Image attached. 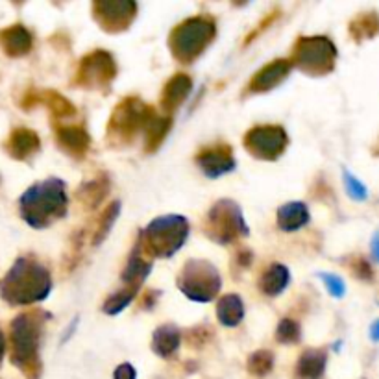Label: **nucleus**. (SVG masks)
<instances>
[{"instance_id": "13", "label": "nucleus", "mask_w": 379, "mask_h": 379, "mask_svg": "<svg viewBox=\"0 0 379 379\" xmlns=\"http://www.w3.org/2000/svg\"><path fill=\"white\" fill-rule=\"evenodd\" d=\"M196 163L202 169V172L209 178H218L222 174L232 172L235 169V158H233L232 148L228 144L204 148L196 156Z\"/></svg>"}, {"instance_id": "12", "label": "nucleus", "mask_w": 379, "mask_h": 379, "mask_svg": "<svg viewBox=\"0 0 379 379\" xmlns=\"http://www.w3.org/2000/svg\"><path fill=\"white\" fill-rule=\"evenodd\" d=\"M138 6L135 2H95L93 13L105 32H124L132 24Z\"/></svg>"}, {"instance_id": "41", "label": "nucleus", "mask_w": 379, "mask_h": 379, "mask_svg": "<svg viewBox=\"0 0 379 379\" xmlns=\"http://www.w3.org/2000/svg\"><path fill=\"white\" fill-rule=\"evenodd\" d=\"M4 352H6V339H4V333H2V329H0V363H2Z\"/></svg>"}, {"instance_id": "33", "label": "nucleus", "mask_w": 379, "mask_h": 379, "mask_svg": "<svg viewBox=\"0 0 379 379\" xmlns=\"http://www.w3.org/2000/svg\"><path fill=\"white\" fill-rule=\"evenodd\" d=\"M344 184H346L348 195L352 196L353 200H366V198H369L366 187H364L353 174L348 172V170H344Z\"/></svg>"}, {"instance_id": "8", "label": "nucleus", "mask_w": 379, "mask_h": 379, "mask_svg": "<svg viewBox=\"0 0 379 379\" xmlns=\"http://www.w3.org/2000/svg\"><path fill=\"white\" fill-rule=\"evenodd\" d=\"M178 287L189 300L211 302L222 287L221 274L209 261L191 259L178 276Z\"/></svg>"}, {"instance_id": "32", "label": "nucleus", "mask_w": 379, "mask_h": 379, "mask_svg": "<svg viewBox=\"0 0 379 379\" xmlns=\"http://www.w3.org/2000/svg\"><path fill=\"white\" fill-rule=\"evenodd\" d=\"M276 339H278L281 344L300 343L302 329H300V326H298V322L290 320V318H283V320L278 324V329H276Z\"/></svg>"}, {"instance_id": "11", "label": "nucleus", "mask_w": 379, "mask_h": 379, "mask_svg": "<svg viewBox=\"0 0 379 379\" xmlns=\"http://www.w3.org/2000/svg\"><path fill=\"white\" fill-rule=\"evenodd\" d=\"M117 76V64L113 56L105 50H93L80 61L76 84L82 87H104Z\"/></svg>"}, {"instance_id": "7", "label": "nucleus", "mask_w": 379, "mask_h": 379, "mask_svg": "<svg viewBox=\"0 0 379 379\" xmlns=\"http://www.w3.org/2000/svg\"><path fill=\"white\" fill-rule=\"evenodd\" d=\"M335 61H337L335 45L327 37L313 36L300 37L296 41L290 64L311 76H324L335 69Z\"/></svg>"}, {"instance_id": "37", "label": "nucleus", "mask_w": 379, "mask_h": 379, "mask_svg": "<svg viewBox=\"0 0 379 379\" xmlns=\"http://www.w3.org/2000/svg\"><path fill=\"white\" fill-rule=\"evenodd\" d=\"M237 261L241 269L250 267V263H252V253H250V250H241V252L237 253Z\"/></svg>"}, {"instance_id": "16", "label": "nucleus", "mask_w": 379, "mask_h": 379, "mask_svg": "<svg viewBox=\"0 0 379 379\" xmlns=\"http://www.w3.org/2000/svg\"><path fill=\"white\" fill-rule=\"evenodd\" d=\"M6 148H8V154H10L11 158L19 159V161H24V159L32 158L34 154L39 152L41 141H39V135H37L34 130L17 128V130L11 132Z\"/></svg>"}, {"instance_id": "3", "label": "nucleus", "mask_w": 379, "mask_h": 379, "mask_svg": "<svg viewBox=\"0 0 379 379\" xmlns=\"http://www.w3.org/2000/svg\"><path fill=\"white\" fill-rule=\"evenodd\" d=\"M47 318L48 315H45L43 311H27L15 316L11 322V363L19 366L30 379H37L41 372L39 344Z\"/></svg>"}, {"instance_id": "9", "label": "nucleus", "mask_w": 379, "mask_h": 379, "mask_svg": "<svg viewBox=\"0 0 379 379\" xmlns=\"http://www.w3.org/2000/svg\"><path fill=\"white\" fill-rule=\"evenodd\" d=\"M206 233L215 242L230 244L248 235V226L244 224L239 206L232 200H218L211 207L206 222Z\"/></svg>"}, {"instance_id": "31", "label": "nucleus", "mask_w": 379, "mask_h": 379, "mask_svg": "<svg viewBox=\"0 0 379 379\" xmlns=\"http://www.w3.org/2000/svg\"><path fill=\"white\" fill-rule=\"evenodd\" d=\"M274 366V355L269 350H259V352L252 353L248 359V370L258 378H263L272 370Z\"/></svg>"}, {"instance_id": "40", "label": "nucleus", "mask_w": 379, "mask_h": 379, "mask_svg": "<svg viewBox=\"0 0 379 379\" xmlns=\"http://www.w3.org/2000/svg\"><path fill=\"white\" fill-rule=\"evenodd\" d=\"M370 337H372V341H376V343L379 341V320H376L374 324H372V327H370Z\"/></svg>"}, {"instance_id": "29", "label": "nucleus", "mask_w": 379, "mask_h": 379, "mask_svg": "<svg viewBox=\"0 0 379 379\" xmlns=\"http://www.w3.org/2000/svg\"><path fill=\"white\" fill-rule=\"evenodd\" d=\"M119 213H121V202H113V204L102 213L95 235H93V244H95V246H98L101 242H104V239L110 235L111 228L115 224Z\"/></svg>"}, {"instance_id": "20", "label": "nucleus", "mask_w": 379, "mask_h": 379, "mask_svg": "<svg viewBox=\"0 0 379 379\" xmlns=\"http://www.w3.org/2000/svg\"><path fill=\"white\" fill-rule=\"evenodd\" d=\"M150 270H152V261H150L147 253L142 252L141 246L135 244L132 255L128 259L126 269L122 272V281H124L126 287H138V289H141L142 281L150 274Z\"/></svg>"}, {"instance_id": "1", "label": "nucleus", "mask_w": 379, "mask_h": 379, "mask_svg": "<svg viewBox=\"0 0 379 379\" xmlns=\"http://www.w3.org/2000/svg\"><path fill=\"white\" fill-rule=\"evenodd\" d=\"M52 290L47 267L32 255L19 258L0 281V296L11 306H30L45 300Z\"/></svg>"}, {"instance_id": "27", "label": "nucleus", "mask_w": 379, "mask_h": 379, "mask_svg": "<svg viewBox=\"0 0 379 379\" xmlns=\"http://www.w3.org/2000/svg\"><path fill=\"white\" fill-rule=\"evenodd\" d=\"M170 126H172V119L170 117H154L152 121L148 122L147 128H144V147H147V152H156L161 142L165 141L167 133L170 132Z\"/></svg>"}, {"instance_id": "19", "label": "nucleus", "mask_w": 379, "mask_h": 379, "mask_svg": "<svg viewBox=\"0 0 379 379\" xmlns=\"http://www.w3.org/2000/svg\"><path fill=\"white\" fill-rule=\"evenodd\" d=\"M0 43L10 58H21L32 50V34L22 24H13L0 34Z\"/></svg>"}, {"instance_id": "25", "label": "nucleus", "mask_w": 379, "mask_h": 379, "mask_svg": "<svg viewBox=\"0 0 379 379\" xmlns=\"http://www.w3.org/2000/svg\"><path fill=\"white\" fill-rule=\"evenodd\" d=\"M326 352L322 350H306L302 353L298 366H296V374L302 379H320L326 369Z\"/></svg>"}, {"instance_id": "35", "label": "nucleus", "mask_w": 379, "mask_h": 379, "mask_svg": "<svg viewBox=\"0 0 379 379\" xmlns=\"http://www.w3.org/2000/svg\"><path fill=\"white\" fill-rule=\"evenodd\" d=\"M353 272H355V276H359L361 279L372 278V269H370V265L366 263V261H363V259H359L357 263L353 265Z\"/></svg>"}, {"instance_id": "2", "label": "nucleus", "mask_w": 379, "mask_h": 379, "mask_svg": "<svg viewBox=\"0 0 379 379\" xmlns=\"http://www.w3.org/2000/svg\"><path fill=\"white\" fill-rule=\"evenodd\" d=\"M67 204H69V198H67L65 184L58 178L34 184L30 189L24 191V195L19 200L21 216L37 230L64 218L67 213Z\"/></svg>"}, {"instance_id": "36", "label": "nucleus", "mask_w": 379, "mask_h": 379, "mask_svg": "<svg viewBox=\"0 0 379 379\" xmlns=\"http://www.w3.org/2000/svg\"><path fill=\"white\" fill-rule=\"evenodd\" d=\"M138 376H135V370H133L132 364H121L119 369L115 370V376H113V379H135Z\"/></svg>"}, {"instance_id": "14", "label": "nucleus", "mask_w": 379, "mask_h": 379, "mask_svg": "<svg viewBox=\"0 0 379 379\" xmlns=\"http://www.w3.org/2000/svg\"><path fill=\"white\" fill-rule=\"evenodd\" d=\"M290 69H292V64H290L289 59H276V61H272V64H269L267 67L255 73V76H253L252 82L246 87L248 93H267V91H272L276 85L281 84L289 76Z\"/></svg>"}, {"instance_id": "22", "label": "nucleus", "mask_w": 379, "mask_h": 379, "mask_svg": "<svg viewBox=\"0 0 379 379\" xmlns=\"http://www.w3.org/2000/svg\"><path fill=\"white\" fill-rule=\"evenodd\" d=\"M107 193H110V179L98 176V178L85 181L78 189L76 196H78V202L82 206L87 207V209H95V207L101 206Z\"/></svg>"}, {"instance_id": "4", "label": "nucleus", "mask_w": 379, "mask_h": 379, "mask_svg": "<svg viewBox=\"0 0 379 379\" xmlns=\"http://www.w3.org/2000/svg\"><path fill=\"white\" fill-rule=\"evenodd\" d=\"M187 237H189L187 218L179 215H165L148 224L138 244L147 255L170 258L184 246Z\"/></svg>"}, {"instance_id": "30", "label": "nucleus", "mask_w": 379, "mask_h": 379, "mask_svg": "<svg viewBox=\"0 0 379 379\" xmlns=\"http://www.w3.org/2000/svg\"><path fill=\"white\" fill-rule=\"evenodd\" d=\"M138 287H126V285H124L119 292L111 295L110 298L105 300L104 313H107V315H119L124 307L130 306V302L138 296Z\"/></svg>"}, {"instance_id": "24", "label": "nucleus", "mask_w": 379, "mask_h": 379, "mask_svg": "<svg viewBox=\"0 0 379 379\" xmlns=\"http://www.w3.org/2000/svg\"><path fill=\"white\" fill-rule=\"evenodd\" d=\"M181 343V333L172 324H165L154 332L152 337V350L161 357H170Z\"/></svg>"}, {"instance_id": "23", "label": "nucleus", "mask_w": 379, "mask_h": 379, "mask_svg": "<svg viewBox=\"0 0 379 379\" xmlns=\"http://www.w3.org/2000/svg\"><path fill=\"white\" fill-rule=\"evenodd\" d=\"M289 285V270L283 265H270L259 279V290L267 296H278Z\"/></svg>"}, {"instance_id": "10", "label": "nucleus", "mask_w": 379, "mask_h": 379, "mask_svg": "<svg viewBox=\"0 0 379 379\" xmlns=\"http://www.w3.org/2000/svg\"><path fill=\"white\" fill-rule=\"evenodd\" d=\"M289 144V138L281 126L274 124H265L255 126L246 133L244 147L253 158L265 159V161H276L285 152Z\"/></svg>"}, {"instance_id": "26", "label": "nucleus", "mask_w": 379, "mask_h": 379, "mask_svg": "<svg viewBox=\"0 0 379 379\" xmlns=\"http://www.w3.org/2000/svg\"><path fill=\"white\" fill-rule=\"evenodd\" d=\"M216 316L222 326L235 327L244 316V306L237 295L222 296L216 304Z\"/></svg>"}, {"instance_id": "38", "label": "nucleus", "mask_w": 379, "mask_h": 379, "mask_svg": "<svg viewBox=\"0 0 379 379\" xmlns=\"http://www.w3.org/2000/svg\"><path fill=\"white\" fill-rule=\"evenodd\" d=\"M372 255H374L376 261L379 263V233H376L374 239H372Z\"/></svg>"}, {"instance_id": "34", "label": "nucleus", "mask_w": 379, "mask_h": 379, "mask_svg": "<svg viewBox=\"0 0 379 379\" xmlns=\"http://www.w3.org/2000/svg\"><path fill=\"white\" fill-rule=\"evenodd\" d=\"M318 276L324 279V285H326L327 290H329V295L335 296V298H343L344 292H346V285H344L343 279L335 274H327V272H322V274Z\"/></svg>"}, {"instance_id": "17", "label": "nucleus", "mask_w": 379, "mask_h": 379, "mask_svg": "<svg viewBox=\"0 0 379 379\" xmlns=\"http://www.w3.org/2000/svg\"><path fill=\"white\" fill-rule=\"evenodd\" d=\"M56 139L59 147L74 158H82L89 150V133L82 126H58Z\"/></svg>"}, {"instance_id": "28", "label": "nucleus", "mask_w": 379, "mask_h": 379, "mask_svg": "<svg viewBox=\"0 0 379 379\" xmlns=\"http://www.w3.org/2000/svg\"><path fill=\"white\" fill-rule=\"evenodd\" d=\"M379 32V17L376 13H364L359 15L355 21L350 24V34L355 41H364L370 39Z\"/></svg>"}, {"instance_id": "6", "label": "nucleus", "mask_w": 379, "mask_h": 379, "mask_svg": "<svg viewBox=\"0 0 379 379\" xmlns=\"http://www.w3.org/2000/svg\"><path fill=\"white\" fill-rule=\"evenodd\" d=\"M154 117H156V111L139 101L138 96L124 98L111 113L110 124H107V139L113 144L132 142L138 132L144 130Z\"/></svg>"}, {"instance_id": "39", "label": "nucleus", "mask_w": 379, "mask_h": 379, "mask_svg": "<svg viewBox=\"0 0 379 379\" xmlns=\"http://www.w3.org/2000/svg\"><path fill=\"white\" fill-rule=\"evenodd\" d=\"M196 333H202V327H196V329H193V332H191V339H195V335ZM206 333H204V335H198V337H196V341H198V344H196V346H200V344H204L206 343Z\"/></svg>"}, {"instance_id": "18", "label": "nucleus", "mask_w": 379, "mask_h": 379, "mask_svg": "<svg viewBox=\"0 0 379 379\" xmlns=\"http://www.w3.org/2000/svg\"><path fill=\"white\" fill-rule=\"evenodd\" d=\"M191 87H193V82L187 74L179 73L176 76L167 82L163 89V95H161V107H163L165 113H172L184 104L185 98L189 96Z\"/></svg>"}, {"instance_id": "15", "label": "nucleus", "mask_w": 379, "mask_h": 379, "mask_svg": "<svg viewBox=\"0 0 379 379\" xmlns=\"http://www.w3.org/2000/svg\"><path fill=\"white\" fill-rule=\"evenodd\" d=\"M36 104H45L54 115V119H69L76 113L74 105L64 95L54 91H43V93H28L22 101V107H32Z\"/></svg>"}, {"instance_id": "5", "label": "nucleus", "mask_w": 379, "mask_h": 379, "mask_svg": "<svg viewBox=\"0 0 379 379\" xmlns=\"http://www.w3.org/2000/svg\"><path fill=\"white\" fill-rule=\"evenodd\" d=\"M216 27L209 17H191L170 34V50L181 64H191L215 39Z\"/></svg>"}, {"instance_id": "21", "label": "nucleus", "mask_w": 379, "mask_h": 379, "mask_svg": "<svg viewBox=\"0 0 379 379\" xmlns=\"http://www.w3.org/2000/svg\"><path fill=\"white\" fill-rule=\"evenodd\" d=\"M276 218L283 232H296L309 222V209L302 202H289L279 207Z\"/></svg>"}]
</instances>
